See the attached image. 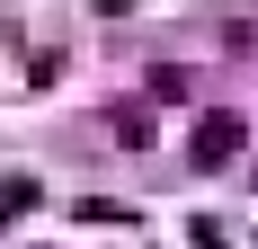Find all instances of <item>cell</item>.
Segmentation results:
<instances>
[{
  "mask_svg": "<svg viewBox=\"0 0 258 249\" xmlns=\"http://www.w3.org/2000/svg\"><path fill=\"white\" fill-rule=\"evenodd\" d=\"M240 151V116H205L196 125V160H232Z\"/></svg>",
  "mask_w": 258,
  "mask_h": 249,
  "instance_id": "6da1fadb",
  "label": "cell"
}]
</instances>
